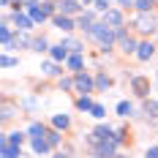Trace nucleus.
<instances>
[{
	"instance_id": "nucleus-1",
	"label": "nucleus",
	"mask_w": 158,
	"mask_h": 158,
	"mask_svg": "<svg viewBox=\"0 0 158 158\" xmlns=\"http://www.w3.org/2000/svg\"><path fill=\"white\" fill-rule=\"evenodd\" d=\"M87 35H90V38H95V41L101 44V49H104V52H109L112 44H114V38H117V35H114V27L104 25V22H95L93 30L87 33Z\"/></svg>"
},
{
	"instance_id": "nucleus-2",
	"label": "nucleus",
	"mask_w": 158,
	"mask_h": 158,
	"mask_svg": "<svg viewBox=\"0 0 158 158\" xmlns=\"http://www.w3.org/2000/svg\"><path fill=\"white\" fill-rule=\"evenodd\" d=\"M114 35H117V41H120V49H123L126 55H131V52L136 55L139 44H136V38H134V35H128V33L123 30V27H117V30H114Z\"/></svg>"
},
{
	"instance_id": "nucleus-3",
	"label": "nucleus",
	"mask_w": 158,
	"mask_h": 158,
	"mask_svg": "<svg viewBox=\"0 0 158 158\" xmlns=\"http://www.w3.org/2000/svg\"><path fill=\"white\" fill-rule=\"evenodd\" d=\"M131 90L139 95V98H144V95L150 93V79L147 77H131Z\"/></svg>"
},
{
	"instance_id": "nucleus-4",
	"label": "nucleus",
	"mask_w": 158,
	"mask_h": 158,
	"mask_svg": "<svg viewBox=\"0 0 158 158\" xmlns=\"http://www.w3.org/2000/svg\"><path fill=\"white\" fill-rule=\"evenodd\" d=\"M74 82H77V90H79V93H82V95L93 93V87H95V85H93V79L87 77V74H85V71H79L77 77H74Z\"/></svg>"
},
{
	"instance_id": "nucleus-5",
	"label": "nucleus",
	"mask_w": 158,
	"mask_h": 158,
	"mask_svg": "<svg viewBox=\"0 0 158 158\" xmlns=\"http://www.w3.org/2000/svg\"><path fill=\"white\" fill-rule=\"evenodd\" d=\"M25 8L30 11V16H33V22H35V25H38V22H44V19L49 16L47 11H44V6H38L35 0H27V3H25Z\"/></svg>"
},
{
	"instance_id": "nucleus-6",
	"label": "nucleus",
	"mask_w": 158,
	"mask_h": 158,
	"mask_svg": "<svg viewBox=\"0 0 158 158\" xmlns=\"http://www.w3.org/2000/svg\"><path fill=\"white\" fill-rule=\"evenodd\" d=\"M101 22L117 30V27H123V14H120V11H114V8H109V11H104V16H101Z\"/></svg>"
},
{
	"instance_id": "nucleus-7",
	"label": "nucleus",
	"mask_w": 158,
	"mask_h": 158,
	"mask_svg": "<svg viewBox=\"0 0 158 158\" xmlns=\"http://www.w3.org/2000/svg\"><path fill=\"white\" fill-rule=\"evenodd\" d=\"M156 27H158V22L153 19V16H147V14L136 16V30H139V33H153Z\"/></svg>"
},
{
	"instance_id": "nucleus-8",
	"label": "nucleus",
	"mask_w": 158,
	"mask_h": 158,
	"mask_svg": "<svg viewBox=\"0 0 158 158\" xmlns=\"http://www.w3.org/2000/svg\"><path fill=\"white\" fill-rule=\"evenodd\" d=\"M0 156L3 158H22V150L14 147V144H8V139H3L0 142Z\"/></svg>"
},
{
	"instance_id": "nucleus-9",
	"label": "nucleus",
	"mask_w": 158,
	"mask_h": 158,
	"mask_svg": "<svg viewBox=\"0 0 158 158\" xmlns=\"http://www.w3.org/2000/svg\"><path fill=\"white\" fill-rule=\"evenodd\" d=\"M52 22H55V27H57V30H65V33L77 27V25H74V19H71V16H65V14H57Z\"/></svg>"
},
{
	"instance_id": "nucleus-10",
	"label": "nucleus",
	"mask_w": 158,
	"mask_h": 158,
	"mask_svg": "<svg viewBox=\"0 0 158 158\" xmlns=\"http://www.w3.org/2000/svg\"><path fill=\"white\" fill-rule=\"evenodd\" d=\"M30 147H33V153H35V156H44L52 144L47 142V136H35V139H30Z\"/></svg>"
},
{
	"instance_id": "nucleus-11",
	"label": "nucleus",
	"mask_w": 158,
	"mask_h": 158,
	"mask_svg": "<svg viewBox=\"0 0 158 158\" xmlns=\"http://www.w3.org/2000/svg\"><path fill=\"white\" fill-rule=\"evenodd\" d=\"M153 55H156V47H153L150 41H142L139 49H136V57H139V60H150Z\"/></svg>"
},
{
	"instance_id": "nucleus-12",
	"label": "nucleus",
	"mask_w": 158,
	"mask_h": 158,
	"mask_svg": "<svg viewBox=\"0 0 158 158\" xmlns=\"http://www.w3.org/2000/svg\"><path fill=\"white\" fill-rule=\"evenodd\" d=\"M14 25L19 27V30H30L35 22H33V16H25V14H19V11H16V14H14Z\"/></svg>"
},
{
	"instance_id": "nucleus-13",
	"label": "nucleus",
	"mask_w": 158,
	"mask_h": 158,
	"mask_svg": "<svg viewBox=\"0 0 158 158\" xmlns=\"http://www.w3.org/2000/svg\"><path fill=\"white\" fill-rule=\"evenodd\" d=\"M49 55H52V60H55V63H60V60H68V49H65L63 44H55V47L49 49Z\"/></svg>"
},
{
	"instance_id": "nucleus-14",
	"label": "nucleus",
	"mask_w": 158,
	"mask_h": 158,
	"mask_svg": "<svg viewBox=\"0 0 158 158\" xmlns=\"http://www.w3.org/2000/svg\"><path fill=\"white\" fill-rule=\"evenodd\" d=\"M93 25H95V16L93 14H82V16H79V22H77V27H82L85 33L93 30Z\"/></svg>"
},
{
	"instance_id": "nucleus-15",
	"label": "nucleus",
	"mask_w": 158,
	"mask_h": 158,
	"mask_svg": "<svg viewBox=\"0 0 158 158\" xmlns=\"http://www.w3.org/2000/svg\"><path fill=\"white\" fill-rule=\"evenodd\" d=\"M41 71H44L47 77H57V74H63V68L55 63V60H47V63H41Z\"/></svg>"
},
{
	"instance_id": "nucleus-16",
	"label": "nucleus",
	"mask_w": 158,
	"mask_h": 158,
	"mask_svg": "<svg viewBox=\"0 0 158 158\" xmlns=\"http://www.w3.org/2000/svg\"><path fill=\"white\" fill-rule=\"evenodd\" d=\"M93 106H95V104H93V98H90V95H79V98H77V109H79V112H90Z\"/></svg>"
},
{
	"instance_id": "nucleus-17",
	"label": "nucleus",
	"mask_w": 158,
	"mask_h": 158,
	"mask_svg": "<svg viewBox=\"0 0 158 158\" xmlns=\"http://www.w3.org/2000/svg\"><path fill=\"white\" fill-rule=\"evenodd\" d=\"M60 8H63V14H77L79 11V0H60Z\"/></svg>"
},
{
	"instance_id": "nucleus-18",
	"label": "nucleus",
	"mask_w": 158,
	"mask_h": 158,
	"mask_svg": "<svg viewBox=\"0 0 158 158\" xmlns=\"http://www.w3.org/2000/svg\"><path fill=\"white\" fill-rule=\"evenodd\" d=\"M52 126L57 128V131H65V128L71 126V120H68V114H55L52 117Z\"/></svg>"
},
{
	"instance_id": "nucleus-19",
	"label": "nucleus",
	"mask_w": 158,
	"mask_h": 158,
	"mask_svg": "<svg viewBox=\"0 0 158 158\" xmlns=\"http://www.w3.org/2000/svg\"><path fill=\"white\" fill-rule=\"evenodd\" d=\"M27 136H30V139H35V136H47V128H44V123H30V128H27Z\"/></svg>"
},
{
	"instance_id": "nucleus-20",
	"label": "nucleus",
	"mask_w": 158,
	"mask_h": 158,
	"mask_svg": "<svg viewBox=\"0 0 158 158\" xmlns=\"http://www.w3.org/2000/svg\"><path fill=\"white\" fill-rule=\"evenodd\" d=\"M117 114H120V117H131V114H134V104H131V101H120V104H117Z\"/></svg>"
},
{
	"instance_id": "nucleus-21",
	"label": "nucleus",
	"mask_w": 158,
	"mask_h": 158,
	"mask_svg": "<svg viewBox=\"0 0 158 158\" xmlns=\"http://www.w3.org/2000/svg\"><path fill=\"white\" fill-rule=\"evenodd\" d=\"M65 65L71 68V71H82V55H68V60H65Z\"/></svg>"
},
{
	"instance_id": "nucleus-22",
	"label": "nucleus",
	"mask_w": 158,
	"mask_h": 158,
	"mask_svg": "<svg viewBox=\"0 0 158 158\" xmlns=\"http://www.w3.org/2000/svg\"><path fill=\"white\" fill-rule=\"evenodd\" d=\"M33 52H47V49H52V47H49V44H47V38H44V35H41V38H33Z\"/></svg>"
},
{
	"instance_id": "nucleus-23",
	"label": "nucleus",
	"mask_w": 158,
	"mask_h": 158,
	"mask_svg": "<svg viewBox=\"0 0 158 158\" xmlns=\"http://www.w3.org/2000/svg\"><path fill=\"white\" fill-rule=\"evenodd\" d=\"M25 47H33V41L22 38V35H14V41H11V47H8V49H25Z\"/></svg>"
},
{
	"instance_id": "nucleus-24",
	"label": "nucleus",
	"mask_w": 158,
	"mask_h": 158,
	"mask_svg": "<svg viewBox=\"0 0 158 158\" xmlns=\"http://www.w3.org/2000/svg\"><path fill=\"white\" fill-rule=\"evenodd\" d=\"M25 142V134L22 131H14V134H8V144H14V147H22Z\"/></svg>"
},
{
	"instance_id": "nucleus-25",
	"label": "nucleus",
	"mask_w": 158,
	"mask_h": 158,
	"mask_svg": "<svg viewBox=\"0 0 158 158\" xmlns=\"http://www.w3.org/2000/svg\"><path fill=\"white\" fill-rule=\"evenodd\" d=\"M0 38H3V47H6V49L11 47V41H14V35H11V30H8V25H3V30H0Z\"/></svg>"
},
{
	"instance_id": "nucleus-26",
	"label": "nucleus",
	"mask_w": 158,
	"mask_h": 158,
	"mask_svg": "<svg viewBox=\"0 0 158 158\" xmlns=\"http://www.w3.org/2000/svg\"><path fill=\"white\" fill-rule=\"evenodd\" d=\"M109 85H112V79L106 77V74H98V77H95V87H98V90H106Z\"/></svg>"
},
{
	"instance_id": "nucleus-27",
	"label": "nucleus",
	"mask_w": 158,
	"mask_h": 158,
	"mask_svg": "<svg viewBox=\"0 0 158 158\" xmlns=\"http://www.w3.org/2000/svg\"><path fill=\"white\" fill-rule=\"evenodd\" d=\"M47 142L52 144V147H57V144H60V131H57V128L47 131Z\"/></svg>"
},
{
	"instance_id": "nucleus-28",
	"label": "nucleus",
	"mask_w": 158,
	"mask_h": 158,
	"mask_svg": "<svg viewBox=\"0 0 158 158\" xmlns=\"http://www.w3.org/2000/svg\"><path fill=\"white\" fill-rule=\"evenodd\" d=\"M63 47H65V49H71L74 55H79V52H82V44H79V41H74V38H65Z\"/></svg>"
},
{
	"instance_id": "nucleus-29",
	"label": "nucleus",
	"mask_w": 158,
	"mask_h": 158,
	"mask_svg": "<svg viewBox=\"0 0 158 158\" xmlns=\"http://www.w3.org/2000/svg\"><path fill=\"white\" fill-rule=\"evenodd\" d=\"M134 6H136V11H139V14H147V11L153 8V0H136Z\"/></svg>"
},
{
	"instance_id": "nucleus-30",
	"label": "nucleus",
	"mask_w": 158,
	"mask_h": 158,
	"mask_svg": "<svg viewBox=\"0 0 158 158\" xmlns=\"http://www.w3.org/2000/svg\"><path fill=\"white\" fill-rule=\"evenodd\" d=\"M90 117H95V120H104V117H106V109H104L101 104H95L93 109H90Z\"/></svg>"
},
{
	"instance_id": "nucleus-31",
	"label": "nucleus",
	"mask_w": 158,
	"mask_h": 158,
	"mask_svg": "<svg viewBox=\"0 0 158 158\" xmlns=\"http://www.w3.org/2000/svg\"><path fill=\"white\" fill-rule=\"evenodd\" d=\"M14 65H19V60L14 55H3V68H14Z\"/></svg>"
},
{
	"instance_id": "nucleus-32",
	"label": "nucleus",
	"mask_w": 158,
	"mask_h": 158,
	"mask_svg": "<svg viewBox=\"0 0 158 158\" xmlns=\"http://www.w3.org/2000/svg\"><path fill=\"white\" fill-rule=\"evenodd\" d=\"M109 3H112V0H95L93 6H95V11H101V14H104V11H109Z\"/></svg>"
},
{
	"instance_id": "nucleus-33",
	"label": "nucleus",
	"mask_w": 158,
	"mask_h": 158,
	"mask_svg": "<svg viewBox=\"0 0 158 158\" xmlns=\"http://www.w3.org/2000/svg\"><path fill=\"white\" fill-rule=\"evenodd\" d=\"M60 90H77V82L74 79H60Z\"/></svg>"
},
{
	"instance_id": "nucleus-34",
	"label": "nucleus",
	"mask_w": 158,
	"mask_h": 158,
	"mask_svg": "<svg viewBox=\"0 0 158 158\" xmlns=\"http://www.w3.org/2000/svg\"><path fill=\"white\" fill-rule=\"evenodd\" d=\"M11 117H14V106L6 104V106H3V120H11Z\"/></svg>"
},
{
	"instance_id": "nucleus-35",
	"label": "nucleus",
	"mask_w": 158,
	"mask_h": 158,
	"mask_svg": "<svg viewBox=\"0 0 158 158\" xmlns=\"http://www.w3.org/2000/svg\"><path fill=\"white\" fill-rule=\"evenodd\" d=\"M144 158H158V144H153V147L144 153Z\"/></svg>"
},
{
	"instance_id": "nucleus-36",
	"label": "nucleus",
	"mask_w": 158,
	"mask_h": 158,
	"mask_svg": "<svg viewBox=\"0 0 158 158\" xmlns=\"http://www.w3.org/2000/svg\"><path fill=\"white\" fill-rule=\"evenodd\" d=\"M117 3H120V6H134L136 0H117Z\"/></svg>"
},
{
	"instance_id": "nucleus-37",
	"label": "nucleus",
	"mask_w": 158,
	"mask_h": 158,
	"mask_svg": "<svg viewBox=\"0 0 158 158\" xmlns=\"http://www.w3.org/2000/svg\"><path fill=\"white\" fill-rule=\"evenodd\" d=\"M52 158H68V156H65V153H55Z\"/></svg>"
},
{
	"instance_id": "nucleus-38",
	"label": "nucleus",
	"mask_w": 158,
	"mask_h": 158,
	"mask_svg": "<svg viewBox=\"0 0 158 158\" xmlns=\"http://www.w3.org/2000/svg\"><path fill=\"white\" fill-rule=\"evenodd\" d=\"M87 158H104V156H98V153H90V156H87Z\"/></svg>"
},
{
	"instance_id": "nucleus-39",
	"label": "nucleus",
	"mask_w": 158,
	"mask_h": 158,
	"mask_svg": "<svg viewBox=\"0 0 158 158\" xmlns=\"http://www.w3.org/2000/svg\"><path fill=\"white\" fill-rule=\"evenodd\" d=\"M82 3H95V0H82Z\"/></svg>"
},
{
	"instance_id": "nucleus-40",
	"label": "nucleus",
	"mask_w": 158,
	"mask_h": 158,
	"mask_svg": "<svg viewBox=\"0 0 158 158\" xmlns=\"http://www.w3.org/2000/svg\"><path fill=\"white\" fill-rule=\"evenodd\" d=\"M153 3H158V0H153Z\"/></svg>"
}]
</instances>
